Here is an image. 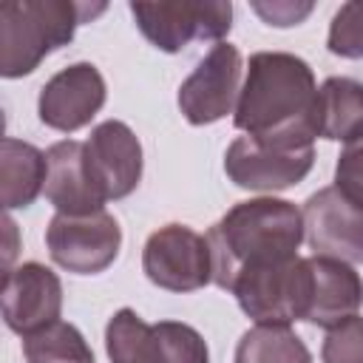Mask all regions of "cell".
Wrapping results in <instances>:
<instances>
[{
	"instance_id": "obj_9",
	"label": "cell",
	"mask_w": 363,
	"mask_h": 363,
	"mask_svg": "<svg viewBox=\"0 0 363 363\" xmlns=\"http://www.w3.org/2000/svg\"><path fill=\"white\" fill-rule=\"evenodd\" d=\"M241 51L233 43H216L179 85V111L190 125H213L235 111L241 94Z\"/></svg>"
},
{
	"instance_id": "obj_24",
	"label": "cell",
	"mask_w": 363,
	"mask_h": 363,
	"mask_svg": "<svg viewBox=\"0 0 363 363\" xmlns=\"http://www.w3.org/2000/svg\"><path fill=\"white\" fill-rule=\"evenodd\" d=\"M252 11L267 23V26H298L309 17L312 3H292V0H272V3H252Z\"/></svg>"
},
{
	"instance_id": "obj_6",
	"label": "cell",
	"mask_w": 363,
	"mask_h": 363,
	"mask_svg": "<svg viewBox=\"0 0 363 363\" xmlns=\"http://www.w3.org/2000/svg\"><path fill=\"white\" fill-rule=\"evenodd\" d=\"M142 269L167 292H196L213 284V252L207 235L187 224H164L145 241Z\"/></svg>"
},
{
	"instance_id": "obj_11",
	"label": "cell",
	"mask_w": 363,
	"mask_h": 363,
	"mask_svg": "<svg viewBox=\"0 0 363 363\" xmlns=\"http://www.w3.org/2000/svg\"><path fill=\"white\" fill-rule=\"evenodd\" d=\"M315 164V147H272L261 145L250 136H238L230 142L224 153V173L235 187L275 193L295 187L309 176Z\"/></svg>"
},
{
	"instance_id": "obj_8",
	"label": "cell",
	"mask_w": 363,
	"mask_h": 363,
	"mask_svg": "<svg viewBox=\"0 0 363 363\" xmlns=\"http://www.w3.org/2000/svg\"><path fill=\"white\" fill-rule=\"evenodd\" d=\"M139 31L164 54L187 48L193 40L227 37L233 28V3H130Z\"/></svg>"
},
{
	"instance_id": "obj_3",
	"label": "cell",
	"mask_w": 363,
	"mask_h": 363,
	"mask_svg": "<svg viewBox=\"0 0 363 363\" xmlns=\"http://www.w3.org/2000/svg\"><path fill=\"white\" fill-rule=\"evenodd\" d=\"M105 11V3L14 0L0 6V74L17 79L31 74L51 51L74 40L77 26Z\"/></svg>"
},
{
	"instance_id": "obj_16",
	"label": "cell",
	"mask_w": 363,
	"mask_h": 363,
	"mask_svg": "<svg viewBox=\"0 0 363 363\" xmlns=\"http://www.w3.org/2000/svg\"><path fill=\"white\" fill-rule=\"evenodd\" d=\"M48 159V179H45V199L65 216H88L105 210V199L91 182L85 164V142L62 139L45 150Z\"/></svg>"
},
{
	"instance_id": "obj_4",
	"label": "cell",
	"mask_w": 363,
	"mask_h": 363,
	"mask_svg": "<svg viewBox=\"0 0 363 363\" xmlns=\"http://www.w3.org/2000/svg\"><path fill=\"white\" fill-rule=\"evenodd\" d=\"M111 363H210L204 337L182 320L147 323L130 306L111 315L105 326Z\"/></svg>"
},
{
	"instance_id": "obj_10",
	"label": "cell",
	"mask_w": 363,
	"mask_h": 363,
	"mask_svg": "<svg viewBox=\"0 0 363 363\" xmlns=\"http://www.w3.org/2000/svg\"><path fill=\"white\" fill-rule=\"evenodd\" d=\"M303 233L315 255L363 264V204L337 184L320 187L303 204Z\"/></svg>"
},
{
	"instance_id": "obj_23",
	"label": "cell",
	"mask_w": 363,
	"mask_h": 363,
	"mask_svg": "<svg viewBox=\"0 0 363 363\" xmlns=\"http://www.w3.org/2000/svg\"><path fill=\"white\" fill-rule=\"evenodd\" d=\"M335 184L363 204V133L343 145L335 164Z\"/></svg>"
},
{
	"instance_id": "obj_18",
	"label": "cell",
	"mask_w": 363,
	"mask_h": 363,
	"mask_svg": "<svg viewBox=\"0 0 363 363\" xmlns=\"http://www.w3.org/2000/svg\"><path fill=\"white\" fill-rule=\"evenodd\" d=\"M363 133V82L352 77H329L318 88V136L329 142H352Z\"/></svg>"
},
{
	"instance_id": "obj_17",
	"label": "cell",
	"mask_w": 363,
	"mask_h": 363,
	"mask_svg": "<svg viewBox=\"0 0 363 363\" xmlns=\"http://www.w3.org/2000/svg\"><path fill=\"white\" fill-rule=\"evenodd\" d=\"M48 159L31 142L6 136L0 142V201L6 210L28 207L45 190Z\"/></svg>"
},
{
	"instance_id": "obj_12",
	"label": "cell",
	"mask_w": 363,
	"mask_h": 363,
	"mask_svg": "<svg viewBox=\"0 0 363 363\" xmlns=\"http://www.w3.org/2000/svg\"><path fill=\"white\" fill-rule=\"evenodd\" d=\"M62 315V281L40 261H26L3 272V320L20 337H28Z\"/></svg>"
},
{
	"instance_id": "obj_19",
	"label": "cell",
	"mask_w": 363,
	"mask_h": 363,
	"mask_svg": "<svg viewBox=\"0 0 363 363\" xmlns=\"http://www.w3.org/2000/svg\"><path fill=\"white\" fill-rule=\"evenodd\" d=\"M235 363H312V352L289 326L255 323L241 335Z\"/></svg>"
},
{
	"instance_id": "obj_21",
	"label": "cell",
	"mask_w": 363,
	"mask_h": 363,
	"mask_svg": "<svg viewBox=\"0 0 363 363\" xmlns=\"http://www.w3.org/2000/svg\"><path fill=\"white\" fill-rule=\"evenodd\" d=\"M326 45L335 57L363 60V3H343L335 11Z\"/></svg>"
},
{
	"instance_id": "obj_22",
	"label": "cell",
	"mask_w": 363,
	"mask_h": 363,
	"mask_svg": "<svg viewBox=\"0 0 363 363\" xmlns=\"http://www.w3.org/2000/svg\"><path fill=\"white\" fill-rule=\"evenodd\" d=\"M323 363H363V318L354 315L326 332L320 346Z\"/></svg>"
},
{
	"instance_id": "obj_5",
	"label": "cell",
	"mask_w": 363,
	"mask_h": 363,
	"mask_svg": "<svg viewBox=\"0 0 363 363\" xmlns=\"http://www.w3.org/2000/svg\"><path fill=\"white\" fill-rule=\"evenodd\" d=\"M230 292L241 312L261 326H289L306 318L309 306V261L295 255L289 261L241 272Z\"/></svg>"
},
{
	"instance_id": "obj_20",
	"label": "cell",
	"mask_w": 363,
	"mask_h": 363,
	"mask_svg": "<svg viewBox=\"0 0 363 363\" xmlns=\"http://www.w3.org/2000/svg\"><path fill=\"white\" fill-rule=\"evenodd\" d=\"M23 354L28 363H94L85 335L65 320L23 337Z\"/></svg>"
},
{
	"instance_id": "obj_15",
	"label": "cell",
	"mask_w": 363,
	"mask_h": 363,
	"mask_svg": "<svg viewBox=\"0 0 363 363\" xmlns=\"http://www.w3.org/2000/svg\"><path fill=\"white\" fill-rule=\"evenodd\" d=\"M306 261H309V306L303 320L329 332L360 312L363 278L352 264L337 258L309 255Z\"/></svg>"
},
{
	"instance_id": "obj_14",
	"label": "cell",
	"mask_w": 363,
	"mask_h": 363,
	"mask_svg": "<svg viewBox=\"0 0 363 363\" xmlns=\"http://www.w3.org/2000/svg\"><path fill=\"white\" fill-rule=\"evenodd\" d=\"M85 164L99 196L105 201H119L142 182V145L125 122L105 119L85 142Z\"/></svg>"
},
{
	"instance_id": "obj_13",
	"label": "cell",
	"mask_w": 363,
	"mask_h": 363,
	"mask_svg": "<svg viewBox=\"0 0 363 363\" xmlns=\"http://www.w3.org/2000/svg\"><path fill=\"white\" fill-rule=\"evenodd\" d=\"M108 99L105 79L94 62H74L57 71L37 96V113L45 128L74 133L102 111Z\"/></svg>"
},
{
	"instance_id": "obj_2",
	"label": "cell",
	"mask_w": 363,
	"mask_h": 363,
	"mask_svg": "<svg viewBox=\"0 0 363 363\" xmlns=\"http://www.w3.org/2000/svg\"><path fill=\"white\" fill-rule=\"evenodd\" d=\"M213 284L227 289L241 272L272 267L298 255L306 241L303 213L286 199H247L233 204L207 233Z\"/></svg>"
},
{
	"instance_id": "obj_1",
	"label": "cell",
	"mask_w": 363,
	"mask_h": 363,
	"mask_svg": "<svg viewBox=\"0 0 363 363\" xmlns=\"http://www.w3.org/2000/svg\"><path fill=\"white\" fill-rule=\"evenodd\" d=\"M233 122L261 145L312 147L318 136V82L309 62L289 51L252 54Z\"/></svg>"
},
{
	"instance_id": "obj_7",
	"label": "cell",
	"mask_w": 363,
	"mask_h": 363,
	"mask_svg": "<svg viewBox=\"0 0 363 363\" xmlns=\"http://www.w3.org/2000/svg\"><path fill=\"white\" fill-rule=\"evenodd\" d=\"M45 247L57 267L77 275H96L116 261L122 227L108 210L88 216L57 213L45 227Z\"/></svg>"
}]
</instances>
